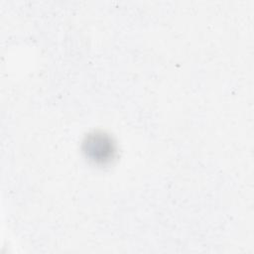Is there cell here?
<instances>
[{"label":"cell","mask_w":254,"mask_h":254,"mask_svg":"<svg viewBox=\"0 0 254 254\" xmlns=\"http://www.w3.org/2000/svg\"><path fill=\"white\" fill-rule=\"evenodd\" d=\"M83 152L86 158L92 162L104 165L114 158L115 145L108 135L94 132L84 139Z\"/></svg>","instance_id":"6da1fadb"}]
</instances>
